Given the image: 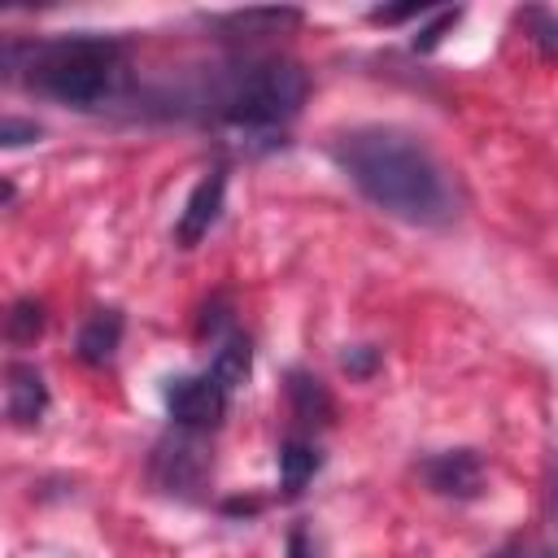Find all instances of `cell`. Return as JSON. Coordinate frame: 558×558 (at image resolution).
Wrapping results in <instances>:
<instances>
[{"instance_id":"cell-1","label":"cell","mask_w":558,"mask_h":558,"mask_svg":"<svg viewBox=\"0 0 558 558\" xmlns=\"http://www.w3.org/2000/svg\"><path fill=\"white\" fill-rule=\"evenodd\" d=\"M331 161L349 174V183L384 214L440 227L453 218V183L445 166L397 126H353L331 140Z\"/></svg>"},{"instance_id":"cell-2","label":"cell","mask_w":558,"mask_h":558,"mask_svg":"<svg viewBox=\"0 0 558 558\" xmlns=\"http://www.w3.org/2000/svg\"><path fill=\"white\" fill-rule=\"evenodd\" d=\"M4 65L31 92L74 105V109L105 105L118 92L122 70H126L122 44L105 35H57V39H35V44H9Z\"/></svg>"},{"instance_id":"cell-3","label":"cell","mask_w":558,"mask_h":558,"mask_svg":"<svg viewBox=\"0 0 558 558\" xmlns=\"http://www.w3.org/2000/svg\"><path fill=\"white\" fill-rule=\"evenodd\" d=\"M305 100V70L288 57H257L235 65L218 87V118L235 131H283Z\"/></svg>"},{"instance_id":"cell-4","label":"cell","mask_w":558,"mask_h":558,"mask_svg":"<svg viewBox=\"0 0 558 558\" xmlns=\"http://www.w3.org/2000/svg\"><path fill=\"white\" fill-rule=\"evenodd\" d=\"M227 397H231V388L218 384L214 371H205V375H183V379H170V388H166V410H170V418H174L183 432L201 436V432L218 427V418L227 414Z\"/></svg>"},{"instance_id":"cell-5","label":"cell","mask_w":558,"mask_h":558,"mask_svg":"<svg viewBox=\"0 0 558 558\" xmlns=\"http://www.w3.org/2000/svg\"><path fill=\"white\" fill-rule=\"evenodd\" d=\"M222 201H227V170H209V174L192 187V196H187V205H183V214H179L174 240L187 244V248H192L196 240H205L209 227H214L218 214H222Z\"/></svg>"},{"instance_id":"cell-6","label":"cell","mask_w":558,"mask_h":558,"mask_svg":"<svg viewBox=\"0 0 558 558\" xmlns=\"http://www.w3.org/2000/svg\"><path fill=\"white\" fill-rule=\"evenodd\" d=\"M423 480L445 497H475L480 480H484V466L471 449H449V453H436V458L423 462Z\"/></svg>"},{"instance_id":"cell-7","label":"cell","mask_w":558,"mask_h":558,"mask_svg":"<svg viewBox=\"0 0 558 558\" xmlns=\"http://www.w3.org/2000/svg\"><path fill=\"white\" fill-rule=\"evenodd\" d=\"M4 410L17 427H31L44 418L48 410V384L31 362H13L9 366V384H4Z\"/></svg>"},{"instance_id":"cell-8","label":"cell","mask_w":558,"mask_h":558,"mask_svg":"<svg viewBox=\"0 0 558 558\" xmlns=\"http://www.w3.org/2000/svg\"><path fill=\"white\" fill-rule=\"evenodd\" d=\"M118 340H122V314L118 310H96L78 327V357L87 366H105L118 353Z\"/></svg>"},{"instance_id":"cell-9","label":"cell","mask_w":558,"mask_h":558,"mask_svg":"<svg viewBox=\"0 0 558 558\" xmlns=\"http://www.w3.org/2000/svg\"><path fill=\"white\" fill-rule=\"evenodd\" d=\"M318 471V449L301 436H292L283 449H279V480H283V493H301L305 480Z\"/></svg>"},{"instance_id":"cell-10","label":"cell","mask_w":558,"mask_h":558,"mask_svg":"<svg viewBox=\"0 0 558 558\" xmlns=\"http://www.w3.org/2000/svg\"><path fill=\"white\" fill-rule=\"evenodd\" d=\"M248 357H253V353H248V340L231 331V336L222 340V349L214 353V366H209V371L218 375V384H227V388L235 392V388L244 384V375H248Z\"/></svg>"},{"instance_id":"cell-11","label":"cell","mask_w":558,"mask_h":558,"mask_svg":"<svg viewBox=\"0 0 558 558\" xmlns=\"http://www.w3.org/2000/svg\"><path fill=\"white\" fill-rule=\"evenodd\" d=\"M288 392H292V405H296V414H301V418H314V414H327V410H331L327 392H323V388H318V379H310V375H292Z\"/></svg>"},{"instance_id":"cell-12","label":"cell","mask_w":558,"mask_h":558,"mask_svg":"<svg viewBox=\"0 0 558 558\" xmlns=\"http://www.w3.org/2000/svg\"><path fill=\"white\" fill-rule=\"evenodd\" d=\"M39 331H44V305H39V301H17L13 314H9V336L26 344V340H35Z\"/></svg>"},{"instance_id":"cell-13","label":"cell","mask_w":558,"mask_h":558,"mask_svg":"<svg viewBox=\"0 0 558 558\" xmlns=\"http://www.w3.org/2000/svg\"><path fill=\"white\" fill-rule=\"evenodd\" d=\"M523 22L532 26V44H536L545 57H558V13H549V9H527Z\"/></svg>"},{"instance_id":"cell-14","label":"cell","mask_w":558,"mask_h":558,"mask_svg":"<svg viewBox=\"0 0 558 558\" xmlns=\"http://www.w3.org/2000/svg\"><path fill=\"white\" fill-rule=\"evenodd\" d=\"M31 140H39V126H35V122H22V118H4V122H0V144H4V148H22V144H31Z\"/></svg>"},{"instance_id":"cell-15","label":"cell","mask_w":558,"mask_h":558,"mask_svg":"<svg viewBox=\"0 0 558 558\" xmlns=\"http://www.w3.org/2000/svg\"><path fill=\"white\" fill-rule=\"evenodd\" d=\"M458 17H462L458 9H453V13H436V22H432V26H423V35H414V48H423V52H427V48H436V44H440V35H445V31H453V22H458Z\"/></svg>"},{"instance_id":"cell-16","label":"cell","mask_w":558,"mask_h":558,"mask_svg":"<svg viewBox=\"0 0 558 558\" xmlns=\"http://www.w3.org/2000/svg\"><path fill=\"white\" fill-rule=\"evenodd\" d=\"M375 362H379V353H375L371 344H357V349H349V353L340 357V366H344L349 375H371Z\"/></svg>"},{"instance_id":"cell-17","label":"cell","mask_w":558,"mask_h":558,"mask_svg":"<svg viewBox=\"0 0 558 558\" xmlns=\"http://www.w3.org/2000/svg\"><path fill=\"white\" fill-rule=\"evenodd\" d=\"M493 558H554V549H545V545H532V541H514V545L497 549Z\"/></svg>"},{"instance_id":"cell-18","label":"cell","mask_w":558,"mask_h":558,"mask_svg":"<svg viewBox=\"0 0 558 558\" xmlns=\"http://www.w3.org/2000/svg\"><path fill=\"white\" fill-rule=\"evenodd\" d=\"M288 558H318L314 554V541L305 536V527H292L288 532Z\"/></svg>"}]
</instances>
